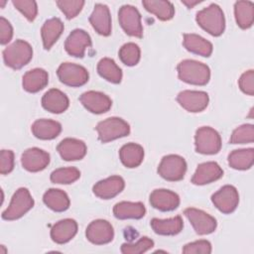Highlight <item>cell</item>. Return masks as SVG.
I'll return each instance as SVG.
<instances>
[{"label":"cell","mask_w":254,"mask_h":254,"mask_svg":"<svg viewBox=\"0 0 254 254\" xmlns=\"http://www.w3.org/2000/svg\"><path fill=\"white\" fill-rule=\"evenodd\" d=\"M179 78L187 83L194 85H205L210 78L209 67L194 60H184L178 66Z\"/></svg>","instance_id":"1"},{"label":"cell","mask_w":254,"mask_h":254,"mask_svg":"<svg viewBox=\"0 0 254 254\" xmlns=\"http://www.w3.org/2000/svg\"><path fill=\"white\" fill-rule=\"evenodd\" d=\"M195 21L204 31L214 37L220 36L225 29L224 14L218 5L213 3L198 11Z\"/></svg>","instance_id":"2"},{"label":"cell","mask_w":254,"mask_h":254,"mask_svg":"<svg viewBox=\"0 0 254 254\" xmlns=\"http://www.w3.org/2000/svg\"><path fill=\"white\" fill-rule=\"evenodd\" d=\"M33 58L31 45L24 40H16L3 51V60L7 66L13 69H20Z\"/></svg>","instance_id":"3"},{"label":"cell","mask_w":254,"mask_h":254,"mask_svg":"<svg viewBox=\"0 0 254 254\" xmlns=\"http://www.w3.org/2000/svg\"><path fill=\"white\" fill-rule=\"evenodd\" d=\"M34 206V199L26 188L18 189L12 196L9 206L2 212L5 220H16L21 218Z\"/></svg>","instance_id":"4"},{"label":"cell","mask_w":254,"mask_h":254,"mask_svg":"<svg viewBox=\"0 0 254 254\" xmlns=\"http://www.w3.org/2000/svg\"><path fill=\"white\" fill-rule=\"evenodd\" d=\"M95 130L98 133V139L102 143H107L118 138L128 136L130 133L129 124L119 117H109L100 121Z\"/></svg>","instance_id":"5"},{"label":"cell","mask_w":254,"mask_h":254,"mask_svg":"<svg viewBox=\"0 0 254 254\" xmlns=\"http://www.w3.org/2000/svg\"><path fill=\"white\" fill-rule=\"evenodd\" d=\"M194 145L197 153L204 155L217 154L221 149V138L216 130L208 126H203L195 132Z\"/></svg>","instance_id":"6"},{"label":"cell","mask_w":254,"mask_h":254,"mask_svg":"<svg viewBox=\"0 0 254 254\" xmlns=\"http://www.w3.org/2000/svg\"><path fill=\"white\" fill-rule=\"evenodd\" d=\"M187 172V163L179 155H167L163 157L158 167V174L170 182H178L184 179Z\"/></svg>","instance_id":"7"},{"label":"cell","mask_w":254,"mask_h":254,"mask_svg":"<svg viewBox=\"0 0 254 254\" xmlns=\"http://www.w3.org/2000/svg\"><path fill=\"white\" fill-rule=\"evenodd\" d=\"M118 20L120 26L127 35L136 38L143 37L141 15L137 8L132 5H123L119 9Z\"/></svg>","instance_id":"8"},{"label":"cell","mask_w":254,"mask_h":254,"mask_svg":"<svg viewBox=\"0 0 254 254\" xmlns=\"http://www.w3.org/2000/svg\"><path fill=\"white\" fill-rule=\"evenodd\" d=\"M57 74L59 79L65 85L77 87L85 84L88 81V71L82 65L72 63H63L58 70Z\"/></svg>","instance_id":"9"},{"label":"cell","mask_w":254,"mask_h":254,"mask_svg":"<svg viewBox=\"0 0 254 254\" xmlns=\"http://www.w3.org/2000/svg\"><path fill=\"white\" fill-rule=\"evenodd\" d=\"M184 214L187 216L195 233L198 235L210 234L215 230L217 226L216 219L203 210L194 207H189L185 209Z\"/></svg>","instance_id":"10"},{"label":"cell","mask_w":254,"mask_h":254,"mask_svg":"<svg viewBox=\"0 0 254 254\" xmlns=\"http://www.w3.org/2000/svg\"><path fill=\"white\" fill-rule=\"evenodd\" d=\"M211 201L219 211L228 214L236 209L239 202V194L233 186L226 185L211 195Z\"/></svg>","instance_id":"11"},{"label":"cell","mask_w":254,"mask_h":254,"mask_svg":"<svg viewBox=\"0 0 254 254\" xmlns=\"http://www.w3.org/2000/svg\"><path fill=\"white\" fill-rule=\"evenodd\" d=\"M85 235L89 242L96 245H102L112 241L114 237V230L110 222L107 220L96 219L88 224Z\"/></svg>","instance_id":"12"},{"label":"cell","mask_w":254,"mask_h":254,"mask_svg":"<svg viewBox=\"0 0 254 254\" xmlns=\"http://www.w3.org/2000/svg\"><path fill=\"white\" fill-rule=\"evenodd\" d=\"M179 104L189 112L196 113L204 110L208 105V94L204 91L183 90L177 96Z\"/></svg>","instance_id":"13"},{"label":"cell","mask_w":254,"mask_h":254,"mask_svg":"<svg viewBox=\"0 0 254 254\" xmlns=\"http://www.w3.org/2000/svg\"><path fill=\"white\" fill-rule=\"evenodd\" d=\"M91 46V38L82 29L73 30L65 40L66 53L75 58H83L85 50Z\"/></svg>","instance_id":"14"},{"label":"cell","mask_w":254,"mask_h":254,"mask_svg":"<svg viewBox=\"0 0 254 254\" xmlns=\"http://www.w3.org/2000/svg\"><path fill=\"white\" fill-rule=\"evenodd\" d=\"M81 104L91 113L101 114L107 112L112 105L110 97L102 92L89 90L79 96Z\"/></svg>","instance_id":"15"},{"label":"cell","mask_w":254,"mask_h":254,"mask_svg":"<svg viewBox=\"0 0 254 254\" xmlns=\"http://www.w3.org/2000/svg\"><path fill=\"white\" fill-rule=\"evenodd\" d=\"M50 163V155L39 148H29L21 156V164L28 172L36 173L43 171Z\"/></svg>","instance_id":"16"},{"label":"cell","mask_w":254,"mask_h":254,"mask_svg":"<svg viewBox=\"0 0 254 254\" xmlns=\"http://www.w3.org/2000/svg\"><path fill=\"white\" fill-rule=\"evenodd\" d=\"M125 187L124 180L119 176H111L97 182L93 188V193L102 199H110L119 194Z\"/></svg>","instance_id":"17"},{"label":"cell","mask_w":254,"mask_h":254,"mask_svg":"<svg viewBox=\"0 0 254 254\" xmlns=\"http://www.w3.org/2000/svg\"><path fill=\"white\" fill-rule=\"evenodd\" d=\"M151 205L161 211H171L180 205V196L166 189L154 190L150 194Z\"/></svg>","instance_id":"18"},{"label":"cell","mask_w":254,"mask_h":254,"mask_svg":"<svg viewBox=\"0 0 254 254\" xmlns=\"http://www.w3.org/2000/svg\"><path fill=\"white\" fill-rule=\"evenodd\" d=\"M88 20L92 28L99 35L109 36L111 34V16L109 8L105 4H95Z\"/></svg>","instance_id":"19"},{"label":"cell","mask_w":254,"mask_h":254,"mask_svg":"<svg viewBox=\"0 0 254 254\" xmlns=\"http://www.w3.org/2000/svg\"><path fill=\"white\" fill-rule=\"evenodd\" d=\"M57 150L64 161L81 160L86 154V145L83 141L75 138H65L62 140Z\"/></svg>","instance_id":"20"},{"label":"cell","mask_w":254,"mask_h":254,"mask_svg":"<svg viewBox=\"0 0 254 254\" xmlns=\"http://www.w3.org/2000/svg\"><path fill=\"white\" fill-rule=\"evenodd\" d=\"M223 176V170L215 162H205L199 164L191 178V183L196 186L210 184L219 180Z\"/></svg>","instance_id":"21"},{"label":"cell","mask_w":254,"mask_h":254,"mask_svg":"<svg viewBox=\"0 0 254 254\" xmlns=\"http://www.w3.org/2000/svg\"><path fill=\"white\" fill-rule=\"evenodd\" d=\"M77 232V223L74 219L65 218L55 223L51 228V238L58 244L71 240Z\"/></svg>","instance_id":"22"},{"label":"cell","mask_w":254,"mask_h":254,"mask_svg":"<svg viewBox=\"0 0 254 254\" xmlns=\"http://www.w3.org/2000/svg\"><path fill=\"white\" fill-rule=\"evenodd\" d=\"M69 100L67 96L57 88L48 90L42 97V106L52 113H63L67 109Z\"/></svg>","instance_id":"23"},{"label":"cell","mask_w":254,"mask_h":254,"mask_svg":"<svg viewBox=\"0 0 254 254\" xmlns=\"http://www.w3.org/2000/svg\"><path fill=\"white\" fill-rule=\"evenodd\" d=\"M23 88L31 93H36L47 86L49 74L43 68H34L28 70L22 78Z\"/></svg>","instance_id":"24"},{"label":"cell","mask_w":254,"mask_h":254,"mask_svg":"<svg viewBox=\"0 0 254 254\" xmlns=\"http://www.w3.org/2000/svg\"><path fill=\"white\" fill-rule=\"evenodd\" d=\"M34 136L41 140H52L58 137L62 131V125L58 121L50 119H38L31 127Z\"/></svg>","instance_id":"25"},{"label":"cell","mask_w":254,"mask_h":254,"mask_svg":"<svg viewBox=\"0 0 254 254\" xmlns=\"http://www.w3.org/2000/svg\"><path fill=\"white\" fill-rule=\"evenodd\" d=\"M119 158L126 168H136L143 162L144 149L139 144L127 143L121 147L119 151Z\"/></svg>","instance_id":"26"},{"label":"cell","mask_w":254,"mask_h":254,"mask_svg":"<svg viewBox=\"0 0 254 254\" xmlns=\"http://www.w3.org/2000/svg\"><path fill=\"white\" fill-rule=\"evenodd\" d=\"M145 213V205L140 201H121L116 203L113 207V214L118 219H140Z\"/></svg>","instance_id":"27"},{"label":"cell","mask_w":254,"mask_h":254,"mask_svg":"<svg viewBox=\"0 0 254 254\" xmlns=\"http://www.w3.org/2000/svg\"><path fill=\"white\" fill-rule=\"evenodd\" d=\"M64 31V24L59 18H51L47 20L41 29L43 45L46 50H50L58 41Z\"/></svg>","instance_id":"28"},{"label":"cell","mask_w":254,"mask_h":254,"mask_svg":"<svg viewBox=\"0 0 254 254\" xmlns=\"http://www.w3.org/2000/svg\"><path fill=\"white\" fill-rule=\"evenodd\" d=\"M150 225L155 233L159 235H177L184 227V222L181 216H175L167 219L153 218Z\"/></svg>","instance_id":"29"},{"label":"cell","mask_w":254,"mask_h":254,"mask_svg":"<svg viewBox=\"0 0 254 254\" xmlns=\"http://www.w3.org/2000/svg\"><path fill=\"white\" fill-rule=\"evenodd\" d=\"M184 47L190 53L208 58L212 53V44L196 34H184Z\"/></svg>","instance_id":"30"},{"label":"cell","mask_w":254,"mask_h":254,"mask_svg":"<svg viewBox=\"0 0 254 254\" xmlns=\"http://www.w3.org/2000/svg\"><path fill=\"white\" fill-rule=\"evenodd\" d=\"M43 201L49 208L57 212L66 210L69 207L70 203L68 195L64 190L59 189L48 190L44 193Z\"/></svg>","instance_id":"31"},{"label":"cell","mask_w":254,"mask_h":254,"mask_svg":"<svg viewBox=\"0 0 254 254\" xmlns=\"http://www.w3.org/2000/svg\"><path fill=\"white\" fill-rule=\"evenodd\" d=\"M144 8L154 14L161 21H169L175 15L174 5L164 0H144L142 1Z\"/></svg>","instance_id":"32"},{"label":"cell","mask_w":254,"mask_h":254,"mask_svg":"<svg viewBox=\"0 0 254 254\" xmlns=\"http://www.w3.org/2000/svg\"><path fill=\"white\" fill-rule=\"evenodd\" d=\"M234 15L241 29H249L254 21V5L251 1H237L234 4Z\"/></svg>","instance_id":"33"},{"label":"cell","mask_w":254,"mask_h":254,"mask_svg":"<svg viewBox=\"0 0 254 254\" xmlns=\"http://www.w3.org/2000/svg\"><path fill=\"white\" fill-rule=\"evenodd\" d=\"M254 163V150L252 148L234 150L228 155V164L235 170H248Z\"/></svg>","instance_id":"34"},{"label":"cell","mask_w":254,"mask_h":254,"mask_svg":"<svg viewBox=\"0 0 254 254\" xmlns=\"http://www.w3.org/2000/svg\"><path fill=\"white\" fill-rule=\"evenodd\" d=\"M97 72L101 77H103L111 83L121 82L122 70L112 59H101L97 64Z\"/></svg>","instance_id":"35"},{"label":"cell","mask_w":254,"mask_h":254,"mask_svg":"<svg viewBox=\"0 0 254 254\" xmlns=\"http://www.w3.org/2000/svg\"><path fill=\"white\" fill-rule=\"evenodd\" d=\"M80 177V172L74 167L69 168H60L55 170L51 174V182L54 184L68 185L77 181Z\"/></svg>","instance_id":"36"},{"label":"cell","mask_w":254,"mask_h":254,"mask_svg":"<svg viewBox=\"0 0 254 254\" xmlns=\"http://www.w3.org/2000/svg\"><path fill=\"white\" fill-rule=\"evenodd\" d=\"M140 48L135 43L124 44L119 50V58L121 62L128 66L136 65L140 61Z\"/></svg>","instance_id":"37"},{"label":"cell","mask_w":254,"mask_h":254,"mask_svg":"<svg viewBox=\"0 0 254 254\" xmlns=\"http://www.w3.org/2000/svg\"><path fill=\"white\" fill-rule=\"evenodd\" d=\"M254 141V126L243 124L233 130L229 142L231 144H246Z\"/></svg>","instance_id":"38"},{"label":"cell","mask_w":254,"mask_h":254,"mask_svg":"<svg viewBox=\"0 0 254 254\" xmlns=\"http://www.w3.org/2000/svg\"><path fill=\"white\" fill-rule=\"evenodd\" d=\"M154 246V241L148 237H142L136 243H124L121 245L123 254H141L147 252Z\"/></svg>","instance_id":"39"},{"label":"cell","mask_w":254,"mask_h":254,"mask_svg":"<svg viewBox=\"0 0 254 254\" xmlns=\"http://www.w3.org/2000/svg\"><path fill=\"white\" fill-rule=\"evenodd\" d=\"M56 3L62 12L65 15L66 19H72L76 17L84 5V1L82 0H60Z\"/></svg>","instance_id":"40"},{"label":"cell","mask_w":254,"mask_h":254,"mask_svg":"<svg viewBox=\"0 0 254 254\" xmlns=\"http://www.w3.org/2000/svg\"><path fill=\"white\" fill-rule=\"evenodd\" d=\"M13 5L19 10L29 21H34L38 14L37 2L33 0H13Z\"/></svg>","instance_id":"41"},{"label":"cell","mask_w":254,"mask_h":254,"mask_svg":"<svg viewBox=\"0 0 254 254\" xmlns=\"http://www.w3.org/2000/svg\"><path fill=\"white\" fill-rule=\"evenodd\" d=\"M185 254H209L211 253V244L207 240H197L186 244L183 248Z\"/></svg>","instance_id":"42"},{"label":"cell","mask_w":254,"mask_h":254,"mask_svg":"<svg viewBox=\"0 0 254 254\" xmlns=\"http://www.w3.org/2000/svg\"><path fill=\"white\" fill-rule=\"evenodd\" d=\"M238 84L242 92L253 95L254 94V71L253 69H249L243 72L238 80Z\"/></svg>","instance_id":"43"},{"label":"cell","mask_w":254,"mask_h":254,"mask_svg":"<svg viewBox=\"0 0 254 254\" xmlns=\"http://www.w3.org/2000/svg\"><path fill=\"white\" fill-rule=\"evenodd\" d=\"M14 168V153L11 150H2L0 154V173L7 175Z\"/></svg>","instance_id":"44"},{"label":"cell","mask_w":254,"mask_h":254,"mask_svg":"<svg viewBox=\"0 0 254 254\" xmlns=\"http://www.w3.org/2000/svg\"><path fill=\"white\" fill-rule=\"evenodd\" d=\"M13 37V28L8 20L4 17L0 18V43L1 45L8 44Z\"/></svg>","instance_id":"45"},{"label":"cell","mask_w":254,"mask_h":254,"mask_svg":"<svg viewBox=\"0 0 254 254\" xmlns=\"http://www.w3.org/2000/svg\"><path fill=\"white\" fill-rule=\"evenodd\" d=\"M182 3H184L188 8H192L194 5L200 3L199 0H194V1H190V0H182Z\"/></svg>","instance_id":"46"},{"label":"cell","mask_w":254,"mask_h":254,"mask_svg":"<svg viewBox=\"0 0 254 254\" xmlns=\"http://www.w3.org/2000/svg\"><path fill=\"white\" fill-rule=\"evenodd\" d=\"M5 3H6V2H5V1H4V2H1V6H2V7H3V6H4V5H5Z\"/></svg>","instance_id":"47"}]
</instances>
